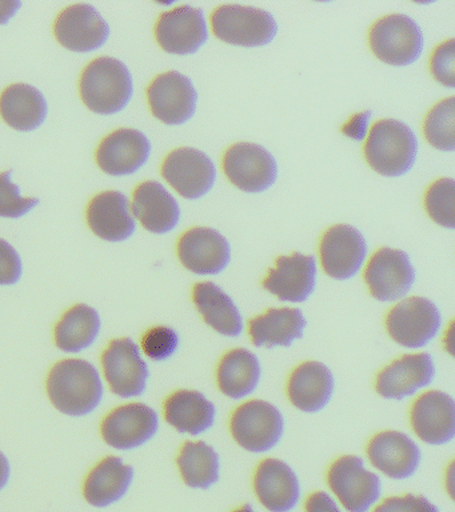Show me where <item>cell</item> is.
Listing matches in <instances>:
<instances>
[{
  "mask_svg": "<svg viewBox=\"0 0 455 512\" xmlns=\"http://www.w3.org/2000/svg\"><path fill=\"white\" fill-rule=\"evenodd\" d=\"M46 390L55 408L70 416L90 414L103 396L97 368L83 359H66L55 364L47 376Z\"/></svg>",
  "mask_w": 455,
  "mask_h": 512,
  "instance_id": "obj_1",
  "label": "cell"
},
{
  "mask_svg": "<svg viewBox=\"0 0 455 512\" xmlns=\"http://www.w3.org/2000/svg\"><path fill=\"white\" fill-rule=\"evenodd\" d=\"M133 78L119 59L101 56L87 64L79 79L83 103L95 114L113 115L122 111L133 96Z\"/></svg>",
  "mask_w": 455,
  "mask_h": 512,
  "instance_id": "obj_2",
  "label": "cell"
},
{
  "mask_svg": "<svg viewBox=\"0 0 455 512\" xmlns=\"http://www.w3.org/2000/svg\"><path fill=\"white\" fill-rule=\"evenodd\" d=\"M363 152L369 166L378 174L401 176L413 168L418 142L405 123L382 119L371 127Z\"/></svg>",
  "mask_w": 455,
  "mask_h": 512,
  "instance_id": "obj_3",
  "label": "cell"
},
{
  "mask_svg": "<svg viewBox=\"0 0 455 512\" xmlns=\"http://www.w3.org/2000/svg\"><path fill=\"white\" fill-rule=\"evenodd\" d=\"M214 35L223 42L242 47H262L278 32L274 16L261 8L225 4L211 15Z\"/></svg>",
  "mask_w": 455,
  "mask_h": 512,
  "instance_id": "obj_4",
  "label": "cell"
},
{
  "mask_svg": "<svg viewBox=\"0 0 455 512\" xmlns=\"http://www.w3.org/2000/svg\"><path fill=\"white\" fill-rule=\"evenodd\" d=\"M369 44L379 60L391 66H409L417 62L423 51L421 28L409 16H383L371 26Z\"/></svg>",
  "mask_w": 455,
  "mask_h": 512,
  "instance_id": "obj_5",
  "label": "cell"
},
{
  "mask_svg": "<svg viewBox=\"0 0 455 512\" xmlns=\"http://www.w3.org/2000/svg\"><path fill=\"white\" fill-rule=\"evenodd\" d=\"M278 408L265 400H250L234 411L230 430L235 442L251 452H265L277 446L283 434Z\"/></svg>",
  "mask_w": 455,
  "mask_h": 512,
  "instance_id": "obj_6",
  "label": "cell"
},
{
  "mask_svg": "<svg viewBox=\"0 0 455 512\" xmlns=\"http://www.w3.org/2000/svg\"><path fill=\"white\" fill-rule=\"evenodd\" d=\"M327 483L349 512H367L381 496V480L367 471L358 456H342L331 464Z\"/></svg>",
  "mask_w": 455,
  "mask_h": 512,
  "instance_id": "obj_7",
  "label": "cell"
},
{
  "mask_svg": "<svg viewBox=\"0 0 455 512\" xmlns=\"http://www.w3.org/2000/svg\"><path fill=\"white\" fill-rule=\"evenodd\" d=\"M441 327L437 306L421 296L402 300L386 316L387 332L403 347L421 348L429 344Z\"/></svg>",
  "mask_w": 455,
  "mask_h": 512,
  "instance_id": "obj_8",
  "label": "cell"
},
{
  "mask_svg": "<svg viewBox=\"0 0 455 512\" xmlns=\"http://www.w3.org/2000/svg\"><path fill=\"white\" fill-rule=\"evenodd\" d=\"M222 167L227 179L245 192L269 190L278 175L274 156L255 143H235L227 148Z\"/></svg>",
  "mask_w": 455,
  "mask_h": 512,
  "instance_id": "obj_9",
  "label": "cell"
},
{
  "mask_svg": "<svg viewBox=\"0 0 455 512\" xmlns=\"http://www.w3.org/2000/svg\"><path fill=\"white\" fill-rule=\"evenodd\" d=\"M147 102L155 118L169 126H179L193 118L198 92L187 76L178 71H167L150 83Z\"/></svg>",
  "mask_w": 455,
  "mask_h": 512,
  "instance_id": "obj_10",
  "label": "cell"
},
{
  "mask_svg": "<svg viewBox=\"0 0 455 512\" xmlns=\"http://www.w3.org/2000/svg\"><path fill=\"white\" fill-rule=\"evenodd\" d=\"M102 367L113 394L121 398H134L145 392L149 368L133 340H111L103 351Z\"/></svg>",
  "mask_w": 455,
  "mask_h": 512,
  "instance_id": "obj_11",
  "label": "cell"
},
{
  "mask_svg": "<svg viewBox=\"0 0 455 512\" xmlns=\"http://www.w3.org/2000/svg\"><path fill=\"white\" fill-rule=\"evenodd\" d=\"M162 176L185 199H199L213 188L217 170L213 160L197 148L171 151L162 164Z\"/></svg>",
  "mask_w": 455,
  "mask_h": 512,
  "instance_id": "obj_12",
  "label": "cell"
},
{
  "mask_svg": "<svg viewBox=\"0 0 455 512\" xmlns=\"http://www.w3.org/2000/svg\"><path fill=\"white\" fill-rule=\"evenodd\" d=\"M415 271L409 255L383 247L375 252L365 270V282L371 296L381 302L401 299L413 287Z\"/></svg>",
  "mask_w": 455,
  "mask_h": 512,
  "instance_id": "obj_13",
  "label": "cell"
},
{
  "mask_svg": "<svg viewBox=\"0 0 455 512\" xmlns=\"http://www.w3.org/2000/svg\"><path fill=\"white\" fill-rule=\"evenodd\" d=\"M54 35L67 50L91 52L107 42L110 27L97 8L91 4L79 3L65 8L57 16Z\"/></svg>",
  "mask_w": 455,
  "mask_h": 512,
  "instance_id": "obj_14",
  "label": "cell"
},
{
  "mask_svg": "<svg viewBox=\"0 0 455 512\" xmlns=\"http://www.w3.org/2000/svg\"><path fill=\"white\" fill-rule=\"evenodd\" d=\"M366 254L365 238L357 228L349 224L330 227L319 243L323 271L337 280H347L357 275L365 262Z\"/></svg>",
  "mask_w": 455,
  "mask_h": 512,
  "instance_id": "obj_15",
  "label": "cell"
},
{
  "mask_svg": "<svg viewBox=\"0 0 455 512\" xmlns=\"http://www.w3.org/2000/svg\"><path fill=\"white\" fill-rule=\"evenodd\" d=\"M157 412L143 403H130L115 408L103 419L101 434L109 446L131 450L149 442L157 434Z\"/></svg>",
  "mask_w": 455,
  "mask_h": 512,
  "instance_id": "obj_16",
  "label": "cell"
},
{
  "mask_svg": "<svg viewBox=\"0 0 455 512\" xmlns=\"http://www.w3.org/2000/svg\"><path fill=\"white\" fill-rule=\"evenodd\" d=\"M155 39L162 50L169 54H195L207 40V24L203 11L191 6H181L163 12L155 24Z\"/></svg>",
  "mask_w": 455,
  "mask_h": 512,
  "instance_id": "obj_17",
  "label": "cell"
},
{
  "mask_svg": "<svg viewBox=\"0 0 455 512\" xmlns=\"http://www.w3.org/2000/svg\"><path fill=\"white\" fill-rule=\"evenodd\" d=\"M178 258L183 267L197 275H217L230 263V244L209 227H194L178 240Z\"/></svg>",
  "mask_w": 455,
  "mask_h": 512,
  "instance_id": "obj_18",
  "label": "cell"
},
{
  "mask_svg": "<svg viewBox=\"0 0 455 512\" xmlns=\"http://www.w3.org/2000/svg\"><path fill=\"white\" fill-rule=\"evenodd\" d=\"M150 152L151 144L145 134L133 128H119L99 143L95 159L106 174L130 175L145 166Z\"/></svg>",
  "mask_w": 455,
  "mask_h": 512,
  "instance_id": "obj_19",
  "label": "cell"
},
{
  "mask_svg": "<svg viewBox=\"0 0 455 512\" xmlns=\"http://www.w3.org/2000/svg\"><path fill=\"white\" fill-rule=\"evenodd\" d=\"M317 279V264L314 256L295 254L279 256L271 268L263 287L283 302H306L313 294Z\"/></svg>",
  "mask_w": 455,
  "mask_h": 512,
  "instance_id": "obj_20",
  "label": "cell"
},
{
  "mask_svg": "<svg viewBox=\"0 0 455 512\" xmlns=\"http://www.w3.org/2000/svg\"><path fill=\"white\" fill-rule=\"evenodd\" d=\"M411 426L418 438L427 444L441 446L455 435V403L442 391H429L419 396L411 408Z\"/></svg>",
  "mask_w": 455,
  "mask_h": 512,
  "instance_id": "obj_21",
  "label": "cell"
},
{
  "mask_svg": "<svg viewBox=\"0 0 455 512\" xmlns=\"http://www.w3.org/2000/svg\"><path fill=\"white\" fill-rule=\"evenodd\" d=\"M435 367L429 354L402 356L383 368L375 380V390L386 399L402 400L433 382Z\"/></svg>",
  "mask_w": 455,
  "mask_h": 512,
  "instance_id": "obj_22",
  "label": "cell"
},
{
  "mask_svg": "<svg viewBox=\"0 0 455 512\" xmlns=\"http://www.w3.org/2000/svg\"><path fill=\"white\" fill-rule=\"evenodd\" d=\"M86 219L90 230L107 242H123L137 227L129 199L119 191L94 196L87 207Z\"/></svg>",
  "mask_w": 455,
  "mask_h": 512,
  "instance_id": "obj_23",
  "label": "cell"
},
{
  "mask_svg": "<svg viewBox=\"0 0 455 512\" xmlns=\"http://www.w3.org/2000/svg\"><path fill=\"white\" fill-rule=\"evenodd\" d=\"M371 464L391 479H407L421 463V450L406 434L385 431L375 435L367 446Z\"/></svg>",
  "mask_w": 455,
  "mask_h": 512,
  "instance_id": "obj_24",
  "label": "cell"
},
{
  "mask_svg": "<svg viewBox=\"0 0 455 512\" xmlns=\"http://www.w3.org/2000/svg\"><path fill=\"white\" fill-rule=\"evenodd\" d=\"M131 211L143 228L153 234L174 230L181 218L177 200L155 180H147L135 188Z\"/></svg>",
  "mask_w": 455,
  "mask_h": 512,
  "instance_id": "obj_25",
  "label": "cell"
},
{
  "mask_svg": "<svg viewBox=\"0 0 455 512\" xmlns=\"http://www.w3.org/2000/svg\"><path fill=\"white\" fill-rule=\"evenodd\" d=\"M254 490L259 502L271 512H289L297 506L299 483L297 475L282 460L265 459L254 476Z\"/></svg>",
  "mask_w": 455,
  "mask_h": 512,
  "instance_id": "obj_26",
  "label": "cell"
},
{
  "mask_svg": "<svg viewBox=\"0 0 455 512\" xmlns=\"http://www.w3.org/2000/svg\"><path fill=\"white\" fill-rule=\"evenodd\" d=\"M133 467L118 456H107L86 476L83 496L94 507H109L127 494L133 483Z\"/></svg>",
  "mask_w": 455,
  "mask_h": 512,
  "instance_id": "obj_27",
  "label": "cell"
},
{
  "mask_svg": "<svg viewBox=\"0 0 455 512\" xmlns=\"http://www.w3.org/2000/svg\"><path fill=\"white\" fill-rule=\"evenodd\" d=\"M334 391L333 374L325 364L302 363L290 375L287 395L301 411L318 412L327 406Z\"/></svg>",
  "mask_w": 455,
  "mask_h": 512,
  "instance_id": "obj_28",
  "label": "cell"
},
{
  "mask_svg": "<svg viewBox=\"0 0 455 512\" xmlns=\"http://www.w3.org/2000/svg\"><path fill=\"white\" fill-rule=\"evenodd\" d=\"M0 116L14 130H37L47 116L45 96L30 84H13L0 94Z\"/></svg>",
  "mask_w": 455,
  "mask_h": 512,
  "instance_id": "obj_29",
  "label": "cell"
},
{
  "mask_svg": "<svg viewBox=\"0 0 455 512\" xmlns=\"http://www.w3.org/2000/svg\"><path fill=\"white\" fill-rule=\"evenodd\" d=\"M306 319L297 308H270L249 323V334L255 347H289L302 338Z\"/></svg>",
  "mask_w": 455,
  "mask_h": 512,
  "instance_id": "obj_30",
  "label": "cell"
},
{
  "mask_svg": "<svg viewBox=\"0 0 455 512\" xmlns=\"http://www.w3.org/2000/svg\"><path fill=\"white\" fill-rule=\"evenodd\" d=\"M166 422L182 434L199 435L214 424V404L198 391L181 390L165 402Z\"/></svg>",
  "mask_w": 455,
  "mask_h": 512,
  "instance_id": "obj_31",
  "label": "cell"
},
{
  "mask_svg": "<svg viewBox=\"0 0 455 512\" xmlns=\"http://www.w3.org/2000/svg\"><path fill=\"white\" fill-rule=\"evenodd\" d=\"M193 300L205 322L219 334L238 336L243 330L242 316L233 299L211 282L195 284Z\"/></svg>",
  "mask_w": 455,
  "mask_h": 512,
  "instance_id": "obj_32",
  "label": "cell"
},
{
  "mask_svg": "<svg viewBox=\"0 0 455 512\" xmlns=\"http://www.w3.org/2000/svg\"><path fill=\"white\" fill-rule=\"evenodd\" d=\"M259 378H261L259 360L253 352L245 348H235L227 352L217 370L219 390L233 399L250 395L257 388Z\"/></svg>",
  "mask_w": 455,
  "mask_h": 512,
  "instance_id": "obj_33",
  "label": "cell"
},
{
  "mask_svg": "<svg viewBox=\"0 0 455 512\" xmlns=\"http://www.w3.org/2000/svg\"><path fill=\"white\" fill-rule=\"evenodd\" d=\"M101 330V318L97 310L87 304L71 307L55 326V344L59 350L79 352L95 342Z\"/></svg>",
  "mask_w": 455,
  "mask_h": 512,
  "instance_id": "obj_34",
  "label": "cell"
},
{
  "mask_svg": "<svg viewBox=\"0 0 455 512\" xmlns=\"http://www.w3.org/2000/svg\"><path fill=\"white\" fill-rule=\"evenodd\" d=\"M183 482L193 488H209L219 479V458L205 442H186L177 459Z\"/></svg>",
  "mask_w": 455,
  "mask_h": 512,
  "instance_id": "obj_35",
  "label": "cell"
},
{
  "mask_svg": "<svg viewBox=\"0 0 455 512\" xmlns=\"http://www.w3.org/2000/svg\"><path fill=\"white\" fill-rule=\"evenodd\" d=\"M454 111L453 96L435 104L426 115L423 134L431 146L441 151H454Z\"/></svg>",
  "mask_w": 455,
  "mask_h": 512,
  "instance_id": "obj_36",
  "label": "cell"
},
{
  "mask_svg": "<svg viewBox=\"0 0 455 512\" xmlns=\"http://www.w3.org/2000/svg\"><path fill=\"white\" fill-rule=\"evenodd\" d=\"M454 192V180L445 178L431 184L425 194L427 214L439 226L450 230L455 227Z\"/></svg>",
  "mask_w": 455,
  "mask_h": 512,
  "instance_id": "obj_37",
  "label": "cell"
},
{
  "mask_svg": "<svg viewBox=\"0 0 455 512\" xmlns=\"http://www.w3.org/2000/svg\"><path fill=\"white\" fill-rule=\"evenodd\" d=\"M13 171L0 174V218H22L38 206L39 199L23 198L17 184L11 182Z\"/></svg>",
  "mask_w": 455,
  "mask_h": 512,
  "instance_id": "obj_38",
  "label": "cell"
},
{
  "mask_svg": "<svg viewBox=\"0 0 455 512\" xmlns=\"http://www.w3.org/2000/svg\"><path fill=\"white\" fill-rule=\"evenodd\" d=\"M179 336L170 327H154L142 338V350L155 362L170 358L177 351Z\"/></svg>",
  "mask_w": 455,
  "mask_h": 512,
  "instance_id": "obj_39",
  "label": "cell"
},
{
  "mask_svg": "<svg viewBox=\"0 0 455 512\" xmlns=\"http://www.w3.org/2000/svg\"><path fill=\"white\" fill-rule=\"evenodd\" d=\"M430 71L433 78L442 86H455V40L439 44L430 58Z\"/></svg>",
  "mask_w": 455,
  "mask_h": 512,
  "instance_id": "obj_40",
  "label": "cell"
},
{
  "mask_svg": "<svg viewBox=\"0 0 455 512\" xmlns=\"http://www.w3.org/2000/svg\"><path fill=\"white\" fill-rule=\"evenodd\" d=\"M22 260L17 250L0 238V286H11L22 276Z\"/></svg>",
  "mask_w": 455,
  "mask_h": 512,
  "instance_id": "obj_41",
  "label": "cell"
},
{
  "mask_svg": "<svg viewBox=\"0 0 455 512\" xmlns=\"http://www.w3.org/2000/svg\"><path fill=\"white\" fill-rule=\"evenodd\" d=\"M374 512H439V510L423 496L406 494L383 500Z\"/></svg>",
  "mask_w": 455,
  "mask_h": 512,
  "instance_id": "obj_42",
  "label": "cell"
},
{
  "mask_svg": "<svg viewBox=\"0 0 455 512\" xmlns=\"http://www.w3.org/2000/svg\"><path fill=\"white\" fill-rule=\"evenodd\" d=\"M370 116L371 111H363L351 116L349 122L343 124L342 134L354 140H362L366 136Z\"/></svg>",
  "mask_w": 455,
  "mask_h": 512,
  "instance_id": "obj_43",
  "label": "cell"
},
{
  "mask_svg": "<svg viewBox=\"0 0 455 512\" xmlns=\"http://www.w3.org/2000/svg\"><path fill=\"white\" fill-rule=\"evenodd\" d=\"M306 512H341L337 503L326 492H314L306 500Z\"/></svg>",
  "mask_w": 455,
  "mask_h": 512,
  "instance_id": "obj_44",
  "label": "cell"
},
{
  "mask_svg": "<svg viewBox=\"0 0 455 512\" xmlns=\"http://www.w3.org/2000/svg\"><path fill=\"white\" fill-rule=\"evenodd\" d=\"M22 7L19 0H0V24H7Z\"/></svg>",
  "mask_w": 455,
  "mask_h": 512,
  "instance_id": "obj_45",
  "label": "cell"
},
{
  "mask_svg": "<svg viewBox=\"0 0 455 512\" xmlns=\"http://www.w3.org/2000/svg\"><path fill=\"white\" fill-rule=\"evenodd\" d=\"M10 479V463L5 454L0 451V491L5 488Z\"/></svg>",
  "mask_w": 455,
  "mask_h": 512,
  "instance_id": "obj_46",
  "label": "cell"
},
{
  "mask_svg": "<svg viewBox=\"0 0 455 512\" xmlns=\"http://www.w3.org/2000/svg\"><path fill=\"white\" fill-rule=\"evenodd\" d=\"M234 512H254L253 508L250 507V504H245V506L239 507L238 510Z\"/></svg>",
  "mask_w": 455,
  "mask_h": 512,
  "instance_id": "obj_47",
  "label": "cell"
}]
</instances>
